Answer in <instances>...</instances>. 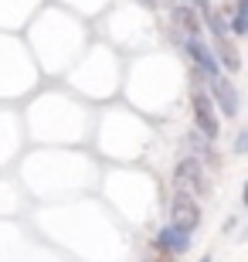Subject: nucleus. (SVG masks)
<instances>
[{
  "label": "nucleus",
  "mask_w": 248,
  "mask_h": 262,
  "mask_svg": "<svg viewBox=\"0 0 248 262\" xmlns=\"http://www.w3.org/2000/svg\"><path fill=\"white\" fill-rule=\"evenodd\" d=\"M191 109H194V129L211 143V140L218 136V113L211 106V96L200 92V89H194L191 92Z\"/></svg>",
  "instance_id": "obj_2"
},
{
  "label": "nucleus",
  "mask_w": 248,
  "mask_h": 262,
  "mask_svg": "<svg viewBox=\"0 0 248 262\" xmlns=\"http://www.w3.org/2000/svg\"><path fill=\"white\" fill-rule=\"evenodd\" d=\"M184 45H187V55L197 61L200 72H208V75H221V72H218V58L208 51V45H204L200 38H191V41H184Z\"/></svg>",
  "instance_id": "obj_6"
},
{
  "label": "nucleus",
  "mask_w": 248,
  "mask_h": 262,
  "mask_svg": "<svg viewBox=\"0 0 248 262\" xmlns=\"http://www.w3.org/2000/svg\"><path fill=\"white\" fill-rule=\"evenodd\" d=\"M214 48H218L221 65L228 68V72H238V68H241V55H238V48L231 45V38H218V41H214Z\"/></svg>",
  "instance_id": "obj_8"
},
{
  "label": "nucleus",
  "mask_w": 248,
  "mask_h": 262,
  "mask_svg": "<svg viewBox=\"0 0 248 262\" xmlns=\"http://www.w3.org/2000/svg\"><path fill=\"white\" fill-rule=\"evenodd\" d=\"M245 143H248V136H245V133H238V140H235V150L241 154V150H245Z\"/></svg>",
  "instance_id": "obj_11"
},
{
  "label": "nucleus",
  "mask_w": 248,
  "mask_h": 262,
  "mask_svg": "<svg viewBox=\"0 0 248 262\" xmlns=\"http://www.w3.org/2000/svg\"><path fill=\"white\" fill-rule=\"evenodd\" d=\"M245 10H248V0H238V7H235V20H231V31H235V34H245L248 31V20H245Z\"/></svg>",
  "instance_id": "obj_9"
},
{
  "label": "nucleus",
  "mask_w": 248,
  "mask_h": 262,
  "mask_svg": "<svg viewBox=\"0 0 248 262\" xmlns=\"http://www.w3.org/2000/svg\"><path fill=\"white\" fill-rule=\"evenodd\" d=\"M211 96L221 106L224 116H238V89L231 85V78L224 75H211Z\"/></svg>",
  "instance_id": "obj_4"
},
{
  "label": "nucleus",
  "mask_w": 248,
  "mask_h": 262,
  "mask_svg": "<svg viewBox=\"0 0 248 262\" xmlns=\"http://www.w3.org/2000/svg\"><path fill=\"white\" fill-rule=\"evenodd\" d=\"M200 262H211V259H200Z\"/></svg>",
  "instance_id": "obj_13"
},
{
  "label": "nucleus",
  "mask_w": 248,
  "mask_h": 262,
  "mask_svg": "<svg viewBox=\"0 0 248 262\" xmlns=\"http://www.w3.org/2000/svg\"><path fill=\"white\" fill-rule=\"evenodd\" d=\"M187 143L194 146V154H200V157L208 154V140H204V136H200V133H194V129H191V133H187Z\"/></svg>",
  "instance_id": "obj_10"
},
{
  "label": "nucleus",
  "mask_w": 248,
  "mask_h": 262,
  "mask_svg": "<svg viewBox=\"0 0 248 262\" xmlns=\"http://www.w3.org/2000/svg\"><path fill=\"white\" fill-rule=\"evenodd\" d=\"M156 242H160L167 252H187V245H191V235L177 232V228L170 225V228H163V232H160V238H156Z\"/></svg>",
  "instance_id": "obj_7"
},
{
  "label": "nucleus",
  "mask_w": 248,
  "mask_h": 262,
  "mask_svg": "<svg viewBox=\"0 0 248 262\" xmlns=\"http://www.w3.org/2000/svg\"><path fill=\"white\" fill-rule=\"evenodd\" d=\"M170 225L177 232L191 235L194 228L200 225V204L194 201L191 194H173V204H170Z\"/></svg>",
  "instance_id": "obj_3"
},
{
  "label": "nucleus",
  "mask_w": 248,
  "mask_h": 262,
  "mask_svg": "<svg viewBox=\"0 0 248 262\" xmlns=\"http://www.w3.org/2000/svg\"><path fill=\"white\" fill-rule=\"evenodd\" d=\"M160 262H173V259H167V255H163V259H160Z\"/></svg>",
  "instance_id": "obj_12"
},
{
  "label": "nucleus",
  "mask_w": 248,
  "mask_h": 262,
  "mask_svg": "<svg viewBox=\"0 0 248 262\" xmlns=\"http://www.w3.org/2000/svg\"><path fill=\"white\" fill-rule=\"evenodd\" d=\"M173 28L184 34V41L200 38V17L194 14L191 4H177V7H173Z\"/></svg>",
  "instance_id": "obj_5"
},
{
  "label": "nucleus",
  "mask_w": 248,
  "mask_h": 262,
  "mask_svg": "<svg viewBox=\"0 0 248 262\" xmlns=\"http://www.w3.org/2000/svg\"><path fill=\"white\" fill-rule=\"evenodd\" d=\"M173 184H177V194H191L197 201L204 191H208V181H204V167H200L197 157H187L173 167Z\"/></svg>",
  "instance_id": "obj_1"
}]
</instances>
